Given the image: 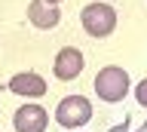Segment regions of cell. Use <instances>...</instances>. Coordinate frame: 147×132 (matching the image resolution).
<instances>
[{"label": "cell", "mask_w": 147, "mask_h": 132, "mask_svg": "<svg viewBox=\"0 0 147 132\" xmlns=\"http://www.w3.org/2000/svg\"><path fill=\"white\" fill-rule=\"evenodd\" d=\"M95 92H98L101 102H123L129 92V74H126V68H117V65H110V68H101L98 77H95Z\"/></svg>", "instance_id": "cell-1"}, {"label": "cell", "mask_w": 147, "mask_h": 132, "mask_svg": "<svg viewBox=\"0 0 147 132\" xmlns=\"http://www.w3.org/2000/svg\"><path fill=\"white\" fill-rule=\"evenodd\" d=\"M80 19H83V28H86L89 37H107L110 31L117 28V9L107 6V3H98V0L83 6Z\"/></svg>", "instance_id": "cell-2"}, {"label": "cell", "mask_w": 147, "mask_h": 132, "mask_svg": "<svg viewBox=\"0 0 147 132\" xmlns=\"http://www.w3.org/2000/svg\"><path fill=\"white\" fill-rule=\"evenodd\" d=\"M55 120H58V126H64V129H80V126H86V123L92 120L89 98H83V95H67V98H61L58 108H55Z\"/></svg>", "instance_id": "cell-3"}, {"label": "cell", "mask_w": 147, "mask_h": 132, "mask_svg": "<svg viewBox=\"0 0 147 132\" xmlns=\"http://www.w3.org/2000/svg\"><path fill=\"white\" fill-rule=\"evenodd\" d=\"M46 123H49V114H46L40 104H25V108H18L16 117H12L16 132H43Z\"/></svg>", "instance_id": "cell-4"}, {"label": "cell", "mask_w": 147, "mask_h": 132, "mask_svg": "<svg viewBox=\"0 0 147 132\" xmlns=\"http://www.w3.org/2000/svg\"><path fill=\"white\" fill-rule=\"evenodd\" d=\"M55 77L58 80H74V77L83 74V52L74 46H64L58 56H55V65H52Z\"/></svg>", "instance_id": "cell-5"}, {"label": "cell", "mask_w": 147, "mask_h": 132, "mask_svg": "<svg viewBox=\"0 0 147 132\" xmlns=\"http://www.w3.org/2000/svg\"><path fill=\"white\" fill-rule=\"evenodd\" d=\"M9 92L28 95V98H40V95H46V80H43L40 74H31V71H25V74L9 77Z\"/></svg>", "instance_id": "cell-6"}, {"label": "cell", "mask_w": 147, "mask_h": 132, "mask_svg": "<svg viewBox=\"0 0 147 132\" xmlns=\"http://www.w3.org/2000/svg\"><path fill=\"white\" fill-rule=\"evenodd\" d=\"M28 19H31V25L34 28H55L58 22H61V12H58V6H49V3H43V0H31L28 3Z\"/></svg>", "instance_id": "cell-7"}, {"label": "cell", "mask_w": 147, "mask_h": 132, "mask_svg": "<svg viewBox=\"0 0 147 132\" xmlns=\"http://www.w3.org/2000/svg\"><path fill=\"white\" fill-rule=\"evenodd\" d=\"M135 98H138L141 108H147V80H141V83L135 86Z\"/></svg>", "instance_id": "cell-8"}, {"label": "cell", "mask_w": 147, "mask_h": 132, "mask_svg": "<svg viewBox=\"0 0 147 132\" xmlns=\"http://www.w3.org/2000/svg\"><path fill=\"white\" fill-rule=\"evenodd\" d=\"M43 3H49V6H55V3H61V0H43Z\"/></svg>", "instance_id": "cell-9"}, {"label": "cell", "mask_w": 147, "mask_h": 132, "mask_svg": "<svg viewBox=\"0 0 147 132\" xmlns=\"http://www.w3.org/2000/svg\"><path fill=\"white\" fill-rule=\"evenodd\" d=\"M138 132H147V120H144V126H141V129H138Z\"/></svg>", "instance_id": "cell-10"}]
</instances>
